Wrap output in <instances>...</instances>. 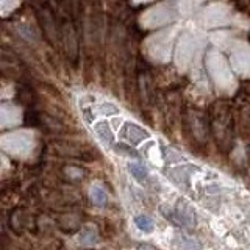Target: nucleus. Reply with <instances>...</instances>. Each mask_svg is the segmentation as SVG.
Instances as JSON below:
<instances>
[{
  "instance_id": "nucleus-1",
  "label": "nucleus",
  "mask_w": 250,
  "mask_h": 250,
  "mask_svg": "<svg viewBox=\"0 0 250 250\" xmlns=\"http://www.w3.org/2000/svg\"><path fill=\"white\" fill-rule=\"evenodd\" d=\"M174 211H175L178 225H183L185 229H188L189 231L195 230V225H197V216H195V209L191 203H188L186 200L180 199L177 202Z\"/></svg>"
},
{
  "instance_id": "nucleus-2",
  "label": "nucleus",
  "mask_w": 250,
  "mask_h": 250,
  "mask_svg": "<svg viewBox=\"0 0 250 250\" xmlns=\"http://www.w3.org/2000/svg\"><path fill=\"white\" fill-rule=\"evenodd\" d=\"M121 138L124 141H128V143L133 146H138L141 143H144L146 139L150 138V135H148L144 128H141L139 125L133 124V122H125L121 128Z\"/></svg>"
},
{
  "instance_id": "nucleus-3",
  "label": "nucleus",
  "mask_w": 250,
  "mask_h": 250,
  "mask_svg": "<svg viewBox=\"0 0 250 250\" xmlns=\"http://www.w3.org/2000/svg\"><path fill=\"white\" fill-rule=\"evenodd\" d=\"M77 239L80 242L82 246H94L99 242V231L97 229L94 227L92 224H88V225H83L82 230L78 231L77 234Z\"/></svg>"
},
{
  "instance_id": "nucleus-4",
  "label": "nucleus",
  "mask_w": 250,
  "mask_h": 250,
  "mask_svg": "<svg viewBox=\"0 0 250 250\" xmlns=\"http://www.w3.org/2000/svg\"><path fill=\"white\" fill-rule=\"evenodd\" d=\"M172 242H174V246L178 250H200V247H202L197 239L186 236V234H182V233H175L174 241Z\"/></svg>"
},
{
  "instance_id": "nucleus-5",
  "label": "nucleus",
  "mask_w": 250,
  "mask_h": 250,
  "mask_svg": "<svg viewBox=\"0 0 250 250\" xmlns=\"http://www.w3.org/2000/svg\"><path fill=\"white\" fill-rule=\"evenodd\" d=\"M96 133L100 139V143L104 144L105 147H113L114 144V136L113 131L109 128V125L105 121H100L99 124H96Z\"/></svg>"
},
{
  "instance_id": "nucleus-6",
  "label": "nucleus",
  "mask_w": 250,
  "mask_h": 250,
  "mask_svg": "<svg viewBox=\"0 0 250 250\" xmlns=\"http://www.w3.org/2000/svg\"><path fill=\"white\" fill-rule=\"evenodd\" d=\"M21 211H22V208H16V209L13 211L11 217H10V227H11V230H13L16 234H21L22 230L25 229V221H22V219H21V216H22L23 213H21Z\"/></svg>"
},
{
  "instance_id": "nucleus-7",
  "label": "nucleus",
  "mask_w": 250,
  "mask_h": 250,
  "mask_svg": "<svg viewBox=\"0 0 250 250\" xmlns=\"http://www.w3.org/2000/svg\"><path fill=\"white\" fill-rule=\"evenodd\" d=\"M89 197L92 200V203L96 207H105L106 202H108V197H106V192L102 189L99 186H92L91 191H89Z\"/></svg>"
},
{
  "instance_id": "nucleus-8",
  "label": "nucleus",
  "mask_w": 250,
  "mask_h": 250,
  "mask_svg": "<svg viewBox=\"0 0 250 250\" xmlns=\"http://www.w3.org/2000/svg\"><path fill=\"white\" fill-rule=\"evenodd\" d=\"M135 224L136 227L141 230V231H144V233H152L155 230V222H153V219L152 217H148V216H144V214H141V216H136L135 217Z\"/></svg>"
},
{
  "instance_id": "nucleus-9",
  "label": "nucleus",
  "mask_w": 250,
  "mask_h": 250,
  "mask_svg": "<svg viewBox=\"0 0 250 250\" xmlns=\"http://www.w3.org/2000/svg\"><path fill=\"white\" fill-rule=\"evenodd\" d=\"M128 170H130V174L138 180V182H144V180L147 178V175H148L147 169L141 163H130L128 164Z\"/></svg>"
},
{
  "instance_id": "nucleus-10",
  "label": "nucleus",
  "mask_w": 250,
  "mask_h": 250,
  "mask_svg": "<svg viewBox=\"0 0 250 250\" xmlns=\"http://www.w3.org/2000/svg\"><path fill=\"white\" fill-rule=\"evenodd\" d=\"M161 153H163V158L166 160L167 163H175L178 160H182V156H180L177 152H174L172 148H167V147L161 148Z\"/></svg>"
},
{
  "instance_id": "nucleus-11",
  "label": "nucleus",
  "mask_w": 250,
  "mask_h": 250,
  "mask_svg": "<svg viewBox=\"0 0 250 250\" xmlns=\"http://www.w3.org/2000/svg\"><path fill=\"white\" fill-rule=\"evenodd\" d=\"M114 147H116V150L119 152V153H122V155L133 156V158H139L138 152H135V150H133V148H131L130 146H127V144H116Z\"/></svg>"
},
{
  "instance_id": "nucleus-12",
  "label": "nucleus",
  "mask_w": 250,
  "mask_h": 250,
  "mask_svg": "<svg viewBox=\"0 0 250 250\" xmlns=\"http://www.w3.org/2000/svg\"><path fill=\"white\" fill-rule=\"evenodd\" d=\"M136 250H156L155 247H152L150 244H139Z\"/></svg>"
}]
</instances>
